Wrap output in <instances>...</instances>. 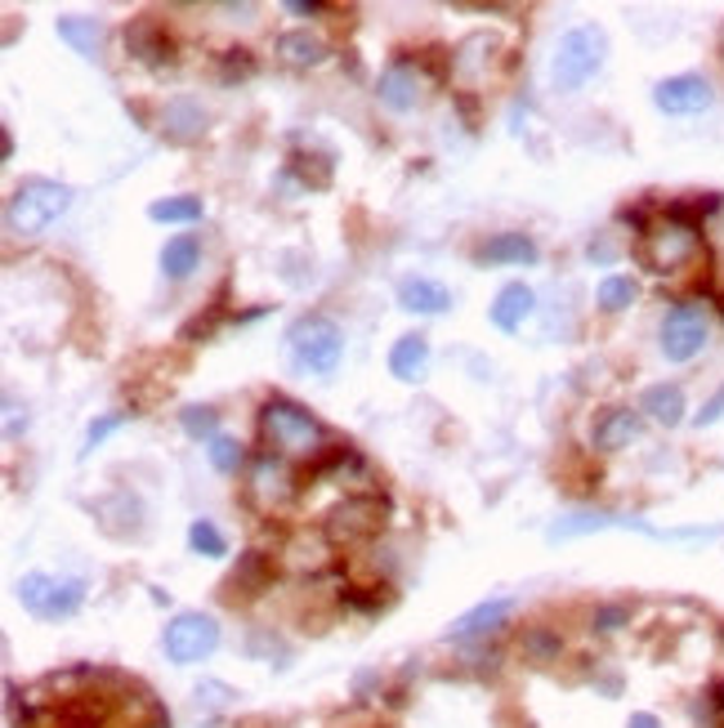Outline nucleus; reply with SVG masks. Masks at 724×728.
Instances as JSON below:
<instances>
[{
    "instance_id": "20",
    "label": "nucleus",
    "mask_w": 724,
    "mask_h": 728,
    "mask_svg": "<svg viewBox=\"0 0 724 728\" xmlns=\"http://www.w3.org/2000/svg\"><path fill=\"white\" fill-rule=\"evenodd\" d=\"M198 264H202V237L179 232V237H170L166 247H162V273H166L170 282L192 277V268H198Z\"/></svg>"
},
{
    "instance_id": "1",
    "label": "nucleus",
    "mask_w": 724,
    "mask_h": 728,
    "mask_svg": "<svg viewBox=\"0 0 724 728\" xmlns=\"http://www.w3.org/2000/svg\"><path fill=\"white\" fill-rule=\"evenodd\" d=\"M608 527L644 532V537H653V541H711V537H720V527H653L649 518L604 514V510H572V514H563L546 527V537L550 541H572V537H591V532H608Z\"/></svg>"
},
{
    "instance_id": "27",
    "label": "nucleus",
    "mask_w": 724,
    "mask_h": 728,
    "mask_svg": "<svg viewBox=\"0 0 724 728\" xmlns=\"http://www.w3.org/2000/svg\"><path fill=\"white\" fill-rule=\"evenodd\" d=\"M188 546L198 550L202 559H224V554H228V541L219 537V527H215L211 518H198V523L188 527Z\"/></svg>"
},
{
    "instance_id": "15",
    "label": "nucleus",
    "mask_w": 724,
    "mask_h": 728,
    "mask_svg": "<svg viewBox=\"0 0 724 728\" xmlns=\"http://www.w3.org/2000/svg\"><path fill=\"white\" fill-rule=\"evenodd\" d=\"M640 433H644L640 411L613 407V411H604V420L595 425V447H600V452H621V447H631Z\"/></svg>"
},
{
    "instance_id": "13",
    "label": "nucleus",
    "mask_w": 724,
    "mask_h": 728,
    "mask_svg": "<svg viewBox=\"0 0 724 728\" xmlns=\"http://www.w3.org/2000/svg\"><path fill=\"white\" fill-rule=\"evenodd\" d=\"M399 309L420 313V318H439V313L452 309V290L443 282H429V277H403L399 282Z\"/></svg>"
},
{
    "instance_id": "17",
    "label": "nucleus",
    "mask_w": 724,
    "mask_h": 728,
    "mask_svg": "<svg viewBox=\"0 0 724 728\" xmlns=\"http://www.w3.org/2000/svg\"><path fill=\"white\" fill-rule=\"evenodd\" d=\"M425 371H429V339L416 335V331L399 335L394 349H390V375L403 380V384H416V380H425Z\"/></svg>"
},
{
    "instance_id": "12",
    "label": "nucleus",
    "mask_w": 724,
    "mask_h": 728,
    "mask_svg": "<svg viewBox=\"0 0 724 728\" xmlns=\"http://www.w3.org/2000/svg\"><path fill=\"white\" fill-rule=\"evenodd\" d=\"M376 94H380V104L390 112H412L425 99V81H420V72L412 63H394V68L380 72Z\"/></svg>"
},
{
    "instance_id": "25",
    "label": "nucleus",
    "mask_w": 724,
    "mask_h": 728,
    "mask_svg": "<svg viewBox=\"0 0 724 728\" xmlns=\"http://www.w3.org/2000/svg\"><path fill=\"white\" fill-rule=\"evenodd\" d=\"M636 296H640V286H636V277H626V273H608V277L595 286V300H600V309H604V313H621V309H631V305H636Z\"/></svg>"
},
{
    "instance_id": "9",
    "label": "nucleus",
    "mask_w": 724,
    "mask_h": 728,
    "mask_svg": "<svg viewBox=\"0 0 724 728\" xmlns=\"http://www.w3.org/2000/svg\"><path fill=\"white\" fill-rule=\"evenodd\" d=\"M707 349V313L702 305H675L662 322V354L666 362H693Z\"/></svg>"
},
{
    "instance_id": "7",
    "label": "nucleus",
    "mask_w": 724,
    "mask_h": 728,
    "mask_svg": "<svg viewBox=\"0 0 724 728\" xmlns=\"http://www.w3.org/2000/svg\"><path fill=\"white\" fill-rule=\"evenodd\" d=\"M19 604L32 617H40V621H59V617H72L85 604V586H81V581H59V576H45V572H27L19 581Z\"/></svg>"
},
{
    "instance_id": "5",
    "label": "nucleus",
    "mask_w": 724,
    "mask_h": 728,
    "mask_svg": "<svg viewBox=\"0 0 724 728\" xmlns=\"http://www.w3.org/2000/svg\"><path fill=\"white\" fill-rule=\"evenodd\" d=\"M698 255H702V237H698V228H693L689 219H680V215H670L666 224H657V228L644 232V264H649L653 273H662V277L689 268Z\"/></svg>"
},
{
    "instance_id": "3",
    "label": "nucleus",
    "mask_w": 724,
    "mask_h": 728,
    "mask_svg": "<svg viewBox=\"0 0 724 728\" xmlns=\"http://www.w3.org/2000/svg\"><path fill=\"white\" fill-rule=\"evenodd\" d=\"M286 354H292V362L300 371H309L318 380H331L335 371H341V358H345V331L322 313H305V318L292 322V331H286Z\"/></svg>"
},
{
    "instance_id": "36",
    "label": "nucleus",
    "mask_w": 724,
    "mask_h": 728,
    "mask_svg": "<svg viewBox=\"0 0 724 728\" xmlns=\"http://www.w3.org/2000/svg\"><path fill=\"white\" fill-rule=\"evenodd\" d=\"M626 728H662V719L649 715V711H640V715H631V724H626Z\"/></svg>"
},
{
    "instance_id": "29",
    "label": "nucleus",
    "mask_w": 724,
    "mask_h": 728,
    "mask_svg": "<svg viewBox=\"0 0 724 728\" xmlns=\"http://www.w3.org/2000/svg\"><path fill=\"white\" fill-rule=\"evenodd\" d=\"M179 420H183V429L192 433V439H219V433H215L219 429V411L215 407H188Z\"/></svg>"
},
{
    "instance_id": "30",
    "label": "nucleus",
    "mask_w": 724,
    "mask_h": 728,
    "mask_svg": "<svg viewBox=\"0 0 724 728\" xmlns=\"http://www.w3.org/2000/svg\"><path fill=\"white\" fill-rule=\"evenodd\" d=\"M211 465L219 469V474H237V465H241V443L237 439H224V433H219V439H211Z\"/></svg>"
},
{
    "instance_id": "31",
    "label": "nucleus",
    "mask_w": 724,
    "mask_h": 728,
    "mask_svg": "<svg viewBox=\"0 0 724 728\" xmlns=\"http://www.w3.org/2000/svg\"><path fill=\"white\" fill-rule=\"evenodd\" d=\"M233 697H237V693H233L228 684H219V679H206V684H198V706L206 702L211 711H224Z\"/></svg>"
},
{
    "instance_id": "18",
    "label": "nucleus",
    "mask_w": 724,
    "mask_h": 728,
    "mask_svg": "<svg viewBox=\"0 0 724 728\" xmlns=\"http://www.w3.org/2000/svg\"><path fill=\"white\" fill-rule=\"evenodd\" d=\"M478 264H537V241L527 232H497L478 247Z\"/></svg>"
},
{
    "instance_id": "24",
    "label": "nucleus",
    "mask_w": 724,
    "mask_h": 728,
    "mask_svg": "<svg viewBox=\"0 0 724 728\" xmlns=\"http://www.w3.org/2000/svg\"><path fill=\"white\" fill-rule=\"evenodd\" d=\"M277 55L286 63H296V68H318V63H327V45L313 32H282L277 36Z\"/></svg>"
},
{
    "instance_id": "16",
    "label": "nucleus",
    "mask_w": 724,
    "mask_h": 728,
    "mask_svg": "<svg viewBox=\"0 0 724 728\" xmlns=\"http://www.w3.org/2000/svg\"><path fill=\"white\" fill-rule=\"evenodd\" d=\"M162 134L175 143H192L206 134V108L198 99H170L162 108Z\"/></svg>"
},
{
    "instance_id": "32",
    "label": "nucleus",
    "mask_w": 724,
    "mask_h": 728,
    "mask_svg": "<svg viewBox=\"0 0 724 728\" xmlns=\"http://www.w3.org/2000/svg\"><path fill=\"white\" fill-rule=\"evenodd\" d=\"M277 482H286V474H282L273 461H260V469H256V492H260V497H269V488H273V497H282Z\"/></svg>"
},
{
    "instance_id": "37",
    "label": "nucleus",
    "mask_w": 724,
    "mask_h": 728,
    "mask_svg": "<svg viewBox=\"0 0 724 728\" xmlns=\"http://www.w3.org/2000/svg\"><path fill=\"white\" fill-rule=\"evenodd\" d=\"M286 10H292V14H318L322 5H318V0H292V5H286Z\"/></svg>"
},
{
    "instance_id": "11",
    "label": "nucleus",
    "mask_w": 724,
    "mask_h": 728,
    "mask_svg": "<svg viewBox=\"0 0 724 728\" xmlns=\"http://www.w3.org/2000/svg\"><path fill=\"white\" fill-rule=\"evenodd\" d=\"M380 514H384V505L376 497H354V501L331 510L327 532H331V541H363L380 527Z\"/></svg>"
},
{
    "instance_id": "4",
    "label": "nucleus",
    "mask_w": 724,
    "mask_h": 728,
    "mask_svg": "<svg viewBox=\"0 0 724 728\" xmlns=\"http://www.w3.org/2000/svg\"><path fill=\"white\" fill-rule=\"evenodd\" d=\"M604 59H608V36H604V27L582 23V27L563 32L559 45H555V59H550V81H555V89H559V94H577V89H582V85L604 68Z\"/></svg>"
},
{
    "instance_id": "28",
    "label": "nucleus",
    "mask_w": 724,
    "mask_h": 728,
    "mask_svg": "<svg viewBox=\"0 0 724 728\" xmlns=\"http://www.w3.org/2000/svg\"><path fill=\"white\" fill-rule=\"evenodd\" d=\"M126 420H130V411H108V416H99V420H90V429H85V447H81V461H85L94 447H99V443L108 439V433H117Z\"/></svg>"
},
{
    "instance_id": "19",
    "label": "nucleus",
    "mask_w": 724,
    "mask_h": 728,
    "mask_svg": "<svg viewBox=\"0 0 724 728\" xmlns=\"http://www.w3.org/2000/svg\"><path fill=\"white\" fill-rule=\"evenodd\" d=\"M510 608H514V599H510V595H501V599H483V604H474L470 612H461V617L452 621V630H448V640H470V635H483V630H492V625H501V621L510 617Z\"/></svg>"
},
{
    "instance_id": "22",
    "label": "nucleus",
    "mask_w": 724,
    "mask_h": 728,
    "mask_svg": "<svg viewBox=\"0 0 724 728\" xmlns=\"http://www.w3.org/2000/svg\"><path fill=\"white\" fill-rule=\"evenodd\" d=\"M59 36L72 45L81 59H99V50H104V23H99V19L63 14V19H59Z\"/></svg>"
},
{
    "instance_id": "34",
    "label": "nucleus",
    "mask_w": 724,
    "mask_h": 728,
    "mask_svg": "<svg viewBox=\"0 0 724 728\" xmlns=\"http://www.w3.org/2000/svg\"><path fill=\"white\" fill-rule=\"evenodd\" d=\"M720 416H724V390H720V394H715V398H711V403H707V407L693 416V425H698V429H707V425H715Z\"/></svg>"
},
{
    "instance_id": "35",
    "label": "nucleus",
    "mask_w": 724,
    "mask_h": 728,
    "mask_svg": "<svg viewBox=\"0 0 724 728\" xmlns=\"http://www.w3.org/2000/svg\"><path fill=\"white\" fill-rule=\"evenodd\" d=\"M527 653L550 657V653H559V640H550V635H533V640H527Z\"/></svg>"
},
{
    "instance_id": "2",
    "label": "nucleus",
    "mask_w": 724,
    "mask_h": 728,
    "mask_svg": "<svg viewBox=\"0 0 724 728\" xmlns=\"http://www.w3.org/2000/svg\"><path fill=\"white\" fill-rule=\"evenodd\" d=\"M72 206V188L59 183V179H23L10 202H5V228L14 237H40L45 228H50L63 211Z\"/></svg>"
},
{
    "instance_id": "21",
    "label": "nucleus",
    "mask_w": 724,
    "mask_h": 728,
    "mask_svg": "<svg viewBox=\"0 0 724 728\" xmlns=\"http://www.w3.org/2000/svg\"><path fill=\"white\" fill-rule=\"evenodd\" d=\"M640 411H649L657 425H680L685 420V390L680 384H649L640 394Z\"/></svg>"
},
{
    "instance_id": "33",
    "label": "nucleus",
    "mask_w": 724,
    "mask_h": 728,
    "mask_svg": "<svg viewBox=\"0 0 724 728\" xmlns=\"http://www.w3.org/2000/svg\"><path fill=\"white\" fill-rule=\"evenodd\" d=\"M626 617H631V612H626L621 604H608V608H600V612H595V630H617Z\"/></svg>"
},
{
    "instance_id": "8",
    "label": "nucleus",
    "mask_w": 724,
    "mask_h": 728,
    "mask_svg": "<svg viewBox=\"0 0 724 728\" xmlns=\"http://www.w3.org/2000/svg\"><path fill=\"white\" fill-rule=\"evenodd\" d=\"M162 648H166V657L175 666H198V661H206L219 648V621L206 617V612H179L166 625Z\"/></svg>"
},
{
    "instance_id": "14",
    "label": "nucleus",
    "mask_w": 724,
    "mask_h": 728,
    "mask_svg": "<svg viewBox=\"0 0 724 728\" xmlns=\"http://www.w3.org/2000/svg\"><path fill=\"white\" fill-rule=\"evenodd\" d=\"M533 309H537V290H533V286H523V282H510V286L497 290V300H492L488 318H492L497 331H519L527 318H533Z\"/></svg>"
},
{
    "instance_id": "6",
    "label": "nucleus",
    "mask_w": 724,
    "mask_h": 728,
    "mask_svg": "<svg viewBox=\"0 0 724 728\" xmlns=\"http://www.w3.org/2000/svg\"><path fill=\"white\" fill-rule=\"evenodd\" d=\"M260 433L277 452H313L322 443V425L286 398H269L260 411Z\"/></svg>"
},
{
    "instance_id": "26",
    "label": "nucleus",
    "mask_w": 724,
    "mask_h": 728,
    "mask_svg": "<svg viewBox=\"0 0 724 728\" xmlns=\"http://www.w3.org/2000/svg\"><path fill=\"white\" fill-rule=\"evenodd\" d=\"M202 215H206L202 198H162L149 206V219H157V224H198Z\"/></svg>"
},
{
    "instance_id": "10",
    "label": "nucleus",
    "mask_w": 724,
    "mask_h": 728,
    "mask_svg": "<svg viewBox=\"0 0 724 728\" xmlns=\"http://www.w3.org/2000/svg\"><path fill=\"white\" fill-rule=\"evenodd\" d=\"M653 104H657L666 117H693V112H707V108L715 104V89H711L707 76L685 72V76H666V81H657Z\"/></svg>"
},
{
    "instance_id": "23",
    "label": "nucleus",
    "mask_w": 724,
    "mask_h": 728,
    "mask_svg": "<svg viewBox=\"0 0 724 728\" xmlns=\"http://www.w3.org/2000/svg\"><path fill=\"white\" fill-rule=\"evenodd\" d=\"M126 45H130V55H134V59H143V63H153V68L170 63V40L162 36V27H157L153 19H139V23L130 27Z\"/></svg>"
}]
</instances>
